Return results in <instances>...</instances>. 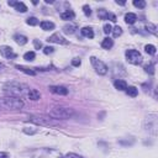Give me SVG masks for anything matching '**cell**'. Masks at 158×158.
<instances>
[{
	"mask_svg": "<svg viewBox=\"0 0 158 158\" xmlns=\"http://www.w3.org/2000/svg\"><path fill=\"white\" fill-rule=\"evenodd\" d=\"M26 89L29 88L25 84H21V83H17V82H9L3 88L5 94H7L9 96H16V98H20L21 95H24Z\"/></svg>",
	"mask_w": 158,
	"mask_h": 158,
	"instance_id": "cell-1",
	"label": "cell"
},
{
	"mask_svg": "<svg viewBox=\"0 0 158 158\" xmlns=\"http://www.w3.org/2000/svg\"><path fill=\"white\" fill-rule=\"evenodd\" d=\"M31 158H64L59 151L54 148H39L31 153Z\"/></svg>",
	"mask_w": 158,
	"mask_h": 158,
	"instance_id": "cell-2",
	"label": "cell"
},
{
	"mask_svg": "<svg viewBox=\"0 0 158 158\" xmlns=\"http://www.w3.org/2000/svg\"><path fill=\"white\" fill-rule=\"evenodd\" d=\"M0 106L17 110V109L24 108V101L20 98H16V96H5L3 99H0Z\"/></svg>",
	"mask_w": 158,
	"mask_h": 158,
	"instance_id": "cell-3",
	"label": "cell"
},
{
	"mask_svg": "<svg viewBox=\"0 0 158 158\" xmlns=\"http://www.w3.org/2000/svg\"><path fill=\"white\" fill-rule=\"evenodd\" d=\"M74 114L73 109L69 108H53L50 111V116L53 119H69Z\"/></svg>",
	"mask_w": 158,
	"mask_h": 158,
	"instance_id": "cell-4",
	"label": "cell"
},
{
	"mask_svg": "<svg viewBox=\"0 0 158 158\" xmlns=\"http://www.w3.org/2000/svg\"><path fill=\"white\" fill-rule=\"evenodd\" d=\"M27 121L35 123V125H40V126H54L56 125V121L48 118H43V116H30L27 119Z\"/></svg>",
	"mask_w": 158,
	"mask_h": 158,
	"instance_id": "cell-5",
	"label": "cell"
},
{
	"mask_svg": "<svg viewBox=\"0 0 158 158\" xmlns=\"http://www.w3.org/2000/svg\"><path fill=\"white\" fill-rule=\"evenodd\" d=\"M90 62H92V66L94 67V69H95V72L98 74H100V76H105V74L108 73V66L105 64L104 62H101L100 59H98L95 57H90Z\"/></svg>",
	"mask_w": 158,
	"mask_h": 158,
	"instance_id": "cell-6",
	"label": "cell"
},
{
	"mask_svg": "<svg viewBox=\"0 0 158 158\" xmlns=\"http://www.w3.org/2000/svg\"><path fill=\"white\" fill-rule=\"evenodd\" d=\"M125 54H126V59L131 63V64H140V63H142V56L138 51L127 50Z\"/></svg>",
	"mask_w": 158,
	"mask_h": 158,
	"instance_id": "cell-7",
	"label": "cell"
},
{
	"mask_svg": "<svg viewBox=\"0 0 158 158\" xmlns=\"http://www.w3.org/2000/svg\"><path fill=\"white\" fill-rule=\"evenodd\" d=\"M0 53L4 58L6 59H13V58H16L17 54L14 52V50L11 48L10 46H1L0 47Z\"/></svg>",
	"mask_w": 158,
	"mask_h": 158,
	"instance_id": "cell-8",
	"label": "cell"
},
{
	"mask_svg": "<svg viewBox=\"0 0 158 158\" xmlns=\"http://www.w3.org/2000/svg\"><path fill=\"white\" fill-rule=\"evenodd\" d=\"M47 41L51 43H57V44H67L68 43V41H67L62 35H59V33H53L52 36L48 37Z\"/></svg>",
	"mask_w": 158,
	"mask_h": 158,
	"instance_id": "cell-9",
	"label": "cell"
},
{
	"mask_svg": "<svg viewBox=\"0 0 158 158\" xmlns=\"http://www.w3.org/2000/svg\"><path fill=\"white\" fill-rule=\"evenodd\" d=\"M148 131H151L152 133L157 132V119H156V115H149L148 116Z\"/></svg>",
	"mask_w": 158,
	"mask_h": 158,
	"instance_id": "cell-10",
	"label": "cell"
},
{
	"mask_svg": "<svg viewBox=\"0 0 158 158\" xmlns=\"http://www.w3.org/2000/svg\"><path fill=\"white\" fill-rule=\"evenodd\" d=\"M50 90L54 94H58V95H67L68 94V89L63 85H52L50 86Z\"/></svg>",
	"mask_w": 158,
	"mask_h": 158,
	"instance_id": "cell-11",
	"label": "cell"
},
{
	"mask_svg": "<svg viewBox=\"0 0 158 158\" xmlns=\"http://www.w3.org/2000/svg\"><path fill=\"white\" fill-rule=\"evenodd\" d=\"M76 30H77V25L70 24V22L63 26V32L67 33V35H73V33L76 32Z\"/></svg>",
	"mask_w": 158,
	"mask_h": 158,
	"instance_id": "cell-12",
	"label": "cell"
},
{
	"mask_svg": "<svg viewBox=\"0 0 158 158\" xmlns=\"http://www.w3.org/2000/svg\"><path fill=\"white\" fill-rule=\"evenodd\" d=\"M137 21V15L133 13H127L125 15V22L129 25H133L135 22Z\"/></svg>",
	"mask_w": 158,
	"mask_h": 158,
	"instance_id": "cell-13",
	"label": "cell"
},
{
	"mask_svg": "<svg viewBox=\"0 0 158 158\" xmlns=\"http://www.w3.org/2000/svg\"><path fill=\"white\" fill-rule=\"evenodd\" d=\"M14 40H15V42H16L17 44H20V46H24V44H26L27 41H29L27 37L24 36V35H15Z\"/></svg>",
	"mask_w": 158,
	"mask_h": 158,
	"instance_id": "cell-14",
	"label": "cell"
},
{
	"mask_svg": "<svg viewBox=\"0 0 158 158\" xmlns=\"http://www.w3.org/2000/svg\"><path fill=\"white\" fill-rule=\"evenodd\" d=\"M29 99L30 100H39L40 98H41V94H40V92L39 90H36V89H31V90H29Z\"/></svg>",
	"mask_w": 158,
	"mask_h": 158,
	"instance_id": "cell-15",
	"label": "cell"
},
{
	"mask_svg": "<svg viewBox=\"0 0 158 158\" xmlns=\"http://www.w3.org/2000/svg\"><path fill=\"white\" fill-rule=\"evenodd\" d=\"M114 85H115V88L118 90H126V88H127V83L125 80H122V79H118V80H115Z\"/></svg>",
	"mask_w": 158,
	"mask_h": 158,
	"instance_id": "cell-16",
	"label": "cell"
},
{
	"mask_svg": "<svg viewBox=\"0 0 158 158\" xmlns=\"http://www.w3.org/2000/svg\"><path fill=\"white\" fill-rule=\"evenodd\" d=\"M16 68L20 70V72H24L25 74H27V76H35L36 74V72L33 69H30V68H27V67H24V66H19V64H16L15 66Z\"/></svg>",
	"mask_w": 158,
	"mask_h": 158,
	"instance_id": "cell-17",
	"label": "cell"
},
{
	"mask_svg": "<svg viewBox=\"0 0 158 158\" xmlns=\"http://www.w3.org/2000/svg\"><path fill=\"white\" fill-rule=\"evenodd\" d=\"M80 31H82V35L84 37H88V39H93L94 37V31H93L92 27H83Z\"/></svg>",
	"mask_w": 158,
	"mask_h": 158,
	"instance_id": "cell-18",
	"label": "cell"
},
{
	"mask_svg": "<svg viewBox=\"0 0 158 158\" xmlns=\"http://www.w3.org/2000/svg\"><path fill=\"white\" fill-rule=\"evenodd\" d=\"M74 16H76V14H74L72 10H67V11H64V13L61 14L62 20H73Z\"/></svg>",
	"mask_w": 158,
	"mask_h": 158,
	"instance_id": "cell-19",
	"label": "cell"
},
{
	"mask_svg": "<svg viewBox=\"0 0 158 158\" xmlns=\"http://www.w3.org/2000/svg\"><path fill=\"white\" fill-rule=\"evenodd\" d=\"M41 29L44 30V31H50V30L54 29V24L51 21H42L41 22Z\"/></svg>",
	"mask_w": 158,
	"mask_h": 158,
	"instance_id": "cell-20",
	"label": "cell"
},
{
	"mask_svg": "<svg viewBox=\"0 0 158 158\" xmlns=\"http://www.w3.org/2000/svg\"><path fill=\"white\" fill-rule=\"evenodd\" d=\"M112 46H114V41H112L111 39H109V37L104 39V41L101 42V47L105 48V50H110Z\"/></svg>",
	"mask_w": 158,
	"mask_h": 158,
	"instance_id": "cell-21",
	"label": "cell"
},
{
	"mask_svg": "<svg viewBox=\"0 0 158 158\" xmlns=\"http://www.w3.org/2000/svg\"><path fill=\"white\" fill-rule=\"evenodd\" d=\"M126 93H127V95L135 98V96L138 95V89L136 88V86H127V88H126Z\"/></svg>",
	"mask_w": 158,
	"mask_h": 158,
	"instance_id": "cell-22",
	"label": "cell"
},
{
	"mask_svg": "<svg viewBox=\"0 0 158 158\" xmlns=\"http://www.w3.org/2000/svg\"><path fill=\"white\" fill-rule=\"evenodd\" d=\"M15 10H17L19 13H26V11H27V6H26L24 3L17 1L16 5H15Z\"/></svg>",
	"mask_w": 158,
	"mask_h": 158,
	"instance_id": "cell-23",
	"label": "cell"
},
{
	"mask_svg": "<svg viewBox=\"0 0 158 158\" xmlns=\"http://www.w3.org/2000/svg\"><path fill=\"white\" fill-rule=\"evenodd\" d=\"M98 16H99L101 20H108L109 13L105 9H100V10H98Z\"/></svg>",
	"mask_w": 158,
	"mask_h": 158,
	"instance_id": "cell-24",
	"label": "cell"
},
{
	"mask_svg": "<svg viewBox=\"0 0 158 158\" xmlns=\"http://www.w3.org/2000/svg\"><path fill=\"white\" fill-rule=\"evenodd\" d=\"M145 51L146 52H147V53L148 54H156V47L155 46H153V44H146V46H145Z\"/></svg>",
	"mask_w": 158,
	"mask_h": 158,
	"instance_id": "cell-25",
	"label": "cell"
},
{
	"mask_svg": "<svg viewBox=\"0 0 158 158\" xmlns=\"http://www.w3.org/2000/svg\"><path fill=\"white\" fill-rule=\"evenodd\" d=\"M35 57H36V54H35V52H26V53L24 54V59H26L27 62H31V61H33L35 59Z\"/></svg>",
	"mask_w": 158,
	"mask_h": 158,
	"instance_id": "cell-26",
	"label": "cell"
},
{
	"mask_svg": "<svg viewBox=\"0 0 158 158\" xmlns=\"http://www.w3.org/2000/svg\"><path fill=\"white\" fill-rule=\"evenodd\" d=\"M145 72L148 73V74H155V66H153V63H148V64L145 66Z\"/></svg>",
	"mask_w": 158,
	"mask_h": 158,
	"instance_id": "cell-27",
	"label": "cell"
},
{
	"mask_svg": "<svg viewBox=\"0 0 158 158\" xmlns=\"http://www.w3.org/2000/svg\"><path fill=\"white\" fill-rule=\"evenodd\" d=\"M111 32H112V35H114V37H119L122 35V29L120 27V26H115V27L111 30Z\"/></svg>",
	"mask_w": 158,
	"mask_h": 158,
	"instance_id": "cell-28",
	"label": "cell"
},
{
	"mask_svg": "<svg viewBox=\"0 0 158 158\" xmlns=\"http://www.w3.org/2000/svg\"><path fill=\"white\" fill-rule=\"evenodd\" d=\"M146 30H147L148 32H151L152 35H157V27L153 24H147V25H146Z\"/></svg>",
	"mask_w": 158,
	"mask_h": 158,
	"instance_id": "cell-29",
	"label": "cell"
},
{
	"mask_svg": "<svg viewBox=\"0 0 158 158\" xmlns=\"http://www.w3.org/2000/svg\"><path fill=\"white\" fill-rule=\"evenodd\" d=\"M26 24L27 25H30V26H36L37 24H39V20H37L36 17H29L27 20H26Z\"/></svg>",
	"mask_w": 158,
	"mask_h": 158,
	"instance_id": "cell-30",
	"label": "cell"
},
{
	"mask_svg": "<svg viewBox=\"0 0 158 158\" xmlns=\"http://www.w3.org/2000/svg\"><path fill=\"white\" fill-rule=\"evenodd\" d=\"M133 5L136 7H138V9H143V7L146 6V3L143 1V0H135Z\"/></svg>",
	"mask_w": 158,
	"mask_h": 158,
	"instance_id": "cell-31",
	"label": "cell"
},
{
	"mask_svg": "<svg viewBox=\"0 0 158 158\" xmlns=\"http://www.w3.org/2000/svg\"><path fill=\"white\" fill-rule=\"evenodd\" d=\"M24 132L27 133V135H35L37 132L36 129H32V127H25L24 129Z\"/></svg>",
	"mask_w": 158,
	"mask_h": 158,
	"instance_id": "cell-32",
	"label": "cell"
},
{
	"mask_svg": "<svg viewBox=\"0 0 158 158\" xmlns=\"http://www.w3.org/2000/svg\"><path fill=\"white\" fill-rule=\"evenodd\" d=\"M83 11H84V14L86 15V16H90V15H92V9H90L89 5H84V6H83Z\"/></svg>",
	"mask_w": 158,
	"mask_h": 158,
	"instance_id": "cell-33",
	"label": "cell"
},
{
	"mask_svg": "<svg viewBox=\"0 0 158 158\" xmlns=\"http://www.w3.org/2000/svg\"><path fill=\"white\" fill-rule=\"evenodd\" d=\"M53 52H54V48H53V47L47 46V47L43 48V53H44V54H51V53H53Z\"/></svg>",
	"mask_w": 158,
	"mask_h": 158,
	"instance_id": "cell-34",
	"label": "cell"
},
{
	"mask_svg": "<svg viewBox=\"0 0 158 158\" xmlns=\"http://www.w3.org/2000/svg\"><path fill=\"white\" fill-rule=\"evenodd\" d=\"M103 29H104V32L106 33V35H109V33L111 32V30H112V27H111V25H110V24H105Z\"/></svg>",
	"mask_w": 158,
	"mask_h": 158,
	"instance_id": "cell-35",
	"label": "cell"
},
{
	"mask_svg": "<svg viewBox=\"0 0 158 158\" xmlns=\"http://www.w3.org/2000/svg\"><path fill=\"white\" fill-rule=\"evenodd\" d=\"M33 46H35L36 50H41V48H42V43H41V41H39V40H33Z\"/></svg>",
	"mask_w": 158,
	"mask_h": 158,
	"instance_id": "cell-36",
	"label": "cell"
},
{
	"mask_svg": "<svg viewBox=\"0 0 158 158\" xmlns=\"http://www.w3.org/2000/svg\"><path fill=\"white\" fill-rule=\"evenodd\" d=\"M72 64H73L74 67H79V66L82 64V61H80L79 58H74L73 61H72Z\"/></svg>",
	"mask_w": 158,
	"mask_h": 158,
	"instance_id": "cell-37",
	"label": "cell"
},
{
	"mask_svg": "<svg viewBox=\"0 0 158 158\" xmlns=\"http://www.w3.org/2000/svg\"><path fill=\"white\" fill-rule=\"evenodd\" d=\"M66 158H83V157L79 155H76V153H68V155L66 156Z\"/></svg>",
	"mask_w": 158,
	"mask_h": 158,
	"instance_id": "cell-38",
	"label": "cell"
},
{
	"mask_svg": "<svg viewBox=\"0 0 158 158\" xmlns=\"http://www.w3.org/2000/svg\"><path fill=\"white\" fill-rule=\"evenodd\" d=\"M108 20H110L112 22H116V16L112 13H109V16H108Z\"/></svg>",
	"mask_w": 158,
	"mask_h": 158,
	"instance_id": "cell-39",
	"label": "cell"
},
{
	"mask_svg": "<svg viewBox=\"0 0 158 158\" xmlns=\"http://www.w3.org/2000/svg\"><path fill=\"white\" fill-rule=\"evenodd\" d=\"M16 3H17V1H9L7 4H9L10 6H15V5H16Z\"/></svg>",
	"mask_w": 158,
	"mask_h": 158,
	"instance_id": "cell-40",
	"label": "cell"
},
{
	"mask_svg": "<svg viewBox=\"0 0 158 158\" xmlns=\"http://www.w3.org/2000/svg\"><path fill=\"white\" fill-rule=\"evenodd\" d=\"M116 4H119V5H125V1H119V0H116Z\"/></svg>",
	"mask_w": 158,
	"mask_h": 158,
	"instance_id": "cell-41",
	"label": "cell"
},
{
	"mask_svg": "<svg viewBox=\"0 0 158 158\" xmlns=\"http://www.w3.org/2000/svg\"><path fill=\"white\" fill-rule=\"evenodd\" d=\"M0 158H7V156L5 153H0Z\"/></svg>",
	"mask_w": 158,
	"mask_h": 158,
	"instance_id": "cell-42",
	"label": "cell"
},
{
	"mask_svg": "<svg viewBox=\"0 0 158 158\" xmlns=\"http://www.w3.org/2000/svg\"><path fill=\"white\" fill-rule=\"evenodd\" d=\"M44 1H46L47 4H52V3H53V0H44Z\"/></svg>",
	"mask_w": 158,
	"mask_h": 158,
	"instance_id": "cell-43",
	"label": "cell"
},
{
	"mask_svg": "<svg viewBox=\"0 0 158 158\" xmlns=\"http://www.w3.org/2000/svg\"><path fill=\"white\" fill-rule=\"evenodd\" d=\"M1 67H3V66H1V64H0V68H1Z\"/></svg>",
	"mask_w": 158,
	"mask_h": 158,
	"instance_id": "cell-44",
	"label": "cell"
}]
</instances>
